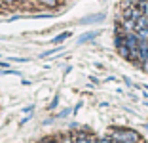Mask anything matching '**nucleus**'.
<instances>
[{
    "instance_id": "39448f33",
    "label": "nucleus",
    "mask_w": 148,
    "mask_h": 143,
    "mask_svg": "<svg viewBox=\"0 0 148 143\" xmlns=\"http://www.w3.org/2000/svg\"><path fill=\"white\" fill-rule=\"evenodd\" d=\"M118 53H120L122 57H125V59H129L131 48H129V46H120V48H118Z\"/></svg>"
},
{
    "instance_id": "f8f14e48",
    "label": "nucleus",
    "mask_w": 148,
    "mask_h": 143,
    "mask_svg": "<svg viewBox=\"0 0 148 143\" xmlns=\"http://www.w3.org/2000/svg\"><path fill=\"white\" fill-rule=\"evenodd\" d=\"M32 109H34V105H27V107L23 109V113H27V115H29V113L32 111Z\"/></svg>"
},
{
    "instance_id": "dca6fc26",
    "label": "nucleus",
    "mask_w": 148,
    "mask_h": 143,
    "mask_svg": "<svg viewBox=\"0 0 148 143\" xmlns=\"http://www.w3.org/2000/svg\"><path fill=\"white\" fill-rule=\"evenodd\" d=\"M4 8V0H0V10Z\"/></svg>"
},
{
    "instance_id": "423d86ee",
    "label": "nucleus",
    "mask_w": 148,
    "mask_h": 143,
    "mask_svg": "<svg viewBox=\"0 0 148 143\" xmlns=\"http://www.w3.org/2000/svg\"><path fill=\"white\" fill-rule=\"evenodd\" d=\"M69 36H70L69 31H66V33H61V35H57L55 38H53V44H61V42H65V40L69 38Z\"/></svg>"
},
{
    "instance_id": "6e6552de",
    "label": "nucleus",
    "mask_w": 148,
    "mask_h": 143,
    "mask_svg": "<svg viewBox=\"0 0 148 143\" xmlns=\"http://www.w3.org/2000/svg\"><path fill=\"white\" fill-rule=\"evenodd\" d=\"M57 52H61V46H57V48H51V50H48V52L40 53V57H49V56H53V53H57Z\"/></svg>"
},
{
    "instance_id": "f3484780",
    "label": "nucleus",
    "mask_w": 148,
    "mask_h": 143,
    "mask_svg": "<svg viewBox=\"0 0 148 143\" xmlns=\"http://www.w3.org/2000/svg\"><path fill=\"white\" fill-rule=\"evenodd\" d=\"M146 128H148V124H146Z\"/></svg>"
},
{
    "instance_id": "ddd939ff",
    "label": "nucleus",
    "mask_w": 148,
    "mask_h": 143,
    "mask_svg": "<svg viewBox=\"0 0 148 143\" xmlns=\"http://www.w3.org/2000/svg\"><path fill=\"white\" fill-rule=\"evenodd\" d=\"M29 120H31V115H27V117H25V118H23V120H21V122H19V126H23V124H27V122H29Z\"/></svg>"
},
{
    "instance_id": "2eb2a0df",
    "label": "nucleus",
    "mask_w": 148,
    "mask_h": 143,
    "mask_svg": "<svg viewBox=\"0 0 148 143\" xmlns=\"http://www.w3.org/2000/svg\"><path fill=\"white\" fill-rule=\"evenodd\" d=\"M0 67H4V69H6V67H8V63H6V61H0Z\"/></svg>"
},
{
    "instance_id": "9d476101",
    "label": "nucleus",
    "mask_w": 148,
    "mask_h": 143,
    "mask_svg": "<svg viewBox=\"0 0 148 143\" xmlns=\"http://www.w3.org/2000/svg\"><path fill=\"white\" fill-rule=\"evenodd\" d=\"M57 105H59V95H55V97L51 99V103L48 105V109H49V111H53V109H55Z\"/></svg>"
},
{
    "instance_id": "f03ea898",
    "label": "nucleus",
    "mask_w": 148,
    "mask_h": 143,
    "mask_svg": "<svg viewBox=\"0 0 148 143\" xmlns=\"http://www.w3.org/2000/svg\"><path fill=\"white\" fill-rule=\"evenodd\" d=\"M139 44H140V38H139V35H137L135 31H133V33H125V46H129L131 50H137Z\"/></svg>"
},
{
    "instance_id": "1a4fd4ad",
    "label": "nucleus",
    "mask_w": 148,
    "mask_h": 143,
    "mask_svg": "<svg viewBox=\"0 0 148 143\" xmlns=\"http://www.w3.org/2000/svg\"><path fill=\"white\" fill-rule=\"evenodd\" d=\"M135 33L139 35L140 40H148V29H139V31H135Z\"/></svg>"
},
{
    "instance_id": "4468645a",
    "label": "nucleus",
    "mask_w": 148,
    "mask_h": 143,
    "mask_svg": "<svg viewBox=\"0 0 148 143\" xmlns=\"http://www.w3.org/2000/svg\"><path fill=\"white\" fill-rule=\"evenodd\" d=\"M140 69H143L144 73H148V61H144V63H143V67H140Z\"/></svg>"
},
{
    "instance_id": "f257e3e1",
    "label": "nucleus",
    "mask_w": 148,
    "mask_h": 143,
    "mask_svg": "<svg viewBox=\"0 0 148 143\" xmlns=\"http://www.w3.org/2000/svg\"><path fill=\"white\" fill-rule=\"evenodd\" d=\"M116 134L112 135L114 141H123V143H139V134L133 130H114Z\"/></svg>"
},
{
    "instance_id": "20e7f679",
    "label": "nucleus",
    "mask_w": 148,
    "mask_h": 143,
    "mask_svg": "<svg viewBox=\"0 0 148 143\" xmlns=\"http://www.w3.org/2000/svg\"><path fill=\"white\" fill-rule=\"evenodd\" d=\"M105 19V13H97V15H91V17H84L80 23H84V25H87V23H95V21H103Z\"/></svg>"
},
{
    "instance_id": "9b49d317",
    "label": "nucleus",
    "mask_w": 148,
    "mask_h": 143,
    "mask_svg": "<svg viewBox=\"0 0 148 143\" xmlns=\"http://www.w3.org/2000/svg\"><path fill=\"white\" fill-rule=\"evenodd\" d=\"M70 113H72V111H70V109H65V111H61V113L57 115V118H65V117H69Z\"/></svg>"
},
{
    "instance_id": "0eeeda50",
    "label": "nucleus",
    "mask_w": 148,
    "mask_h": 143,
    "mask_svg": "<svg viewBox=\"0 0 148 143\" xmlns=\"http://www.w3.org/2000/svg\"><path fill=\"white\" fill-rule=\"evenodd\" d=\"M38 2L44 6H48V8H57L59 6V0H38Z\"/></svg>"
},
{
    "instance_id": "7ed1b4c3",
    "label": "nucleus",
    "mask_w": 148,
    "mask_h": 143,
    "mask_svg": "<svg viewBox=\"0 0 148 143\" xmlns=\"http://www.w3.org/2000/svg\"><path fill=\"white\" fill-rule=\"evenodd\" d=\"M99 36V31H91V33H86V35H82L78 38V44H86V42H89V40H93V38H97Z\"/></svg>"
}]
</instances>
